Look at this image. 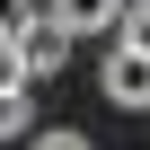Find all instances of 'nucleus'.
Listing matches in <instances>:
<instances>
[{"label":"nucleus","instance_id":"obj_1","mask_svg":"<svg viewBox=\"0 0 150 150\" xmlns=\"http://www.w3.org/2000/svg\"><path fill=\"white\" fill-rule=\"evenodd\" d=\"M97 88H106V106L141 115V106H150V53H132V44L115 35V53H106V71H97Z\"/></svg>","mask_w":150,"mask_h":150},{"label":"nucleus","instance_id":"obj_2","mask_svg":"<svg viewBox=\"0 0 150 150\" xmlns=\"http://www.w3.org/2000/svg\"><path fill=\"white\" fill-rule=\"evenodd\" d=\"M18 62H27V80L62 71V62H71V27H62V18H44V9H35V18H18Z\"/></svg>","mask_w":150,"mask_h":150},{"label":"nucleus","instance_id":"obj_3","mask_svg":"<svg viewBox=\"0 0 150 150\" xmlns=\"http://www.w3.org/2000/svg\"><path fill=\"white\" fill-rule=\"evenodd\" d=\"M44 18H62L71 44H88V35H115L124 27V0H44Z\"/></svg>","mask_w":150,"mask_h":150},{"label":"nucleus","instance_id":"obj_4","mask_svg":"<svg viewBox=\"0 0 150 150\" xmlns=\"http://www.w3.org/2000/svg\"><path fill=\"white\" fill-rule=\"evenodd\" d=\"M27 124H35L27 88H0V141H27Z\"/></svg>","mask_w":150,"mask_h":150},{"label":"nucleus","instance_id":"obj_5","mask_svg":"<svg viewBox=\"0 0 150 150\" xmlns=\"http://www.w3.org/2000/svg\"><path fill=\"white\" fill-rule=\"evenodd\" d=\"M132 53H150V0H124V27H115Z\"/></svg>","mask_w":150,"mask_h":150},{"label":"nucleus","instance_id":"obj_6","mask_svg":"<svg viewBox=\"0 0 150 150\" xmlns=\"http://www.w3.org/2000/svg\"><path fill=\"white\" fill-rule=\"evenodd\" d=\"M0 88H27V62H18V27H0Z\"/></svg>","mask_w":150,"mask_h":150},{"label":"nucleus","instance_id":"obj_7","mask_svg":"<svg viewBox=\"0 0 150 150\" xmlns=\"http://www.w3.org/2000/svg\"><path fill=\"white\" fill-rule=\"evenodd\" d=\"M27 150H97V141H88V132H71V124H53V132H35Z\"/></svg>","mask_w":150,"mask_h":150},{"label":"nucleus","instance_id":"obj_8","mask_svg":"<svg viewBox=\"0 0 150 150\" xmlns=\"http://www.w3.org/2000/svg\"><path fill=\"white\" fill-rule=\"evenodd\" d=\"M18 18H35V0H0V27H18Z\"/></svg>","mask_w":150,"mask_h":150}]
</instances>
